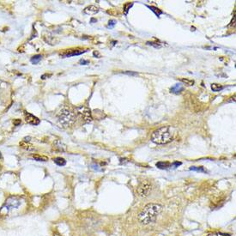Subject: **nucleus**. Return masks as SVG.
<instances>
[{
	"mask_svg": "<svg viewBox=\"0 0 236 236\" xmlns=\"http://www.w3.org/2000/svg\"><path fill=\"white\" fill-rule=\"evenodd\" d=\"M162 210V206L158 204H149L138 215V221L144 225L156 222L157 216Z\"/></svg>",
	"mask_w": 236,
	"mask_h": 236,
	"instance_id": "f257e3e1",
	"label": "nucleus"
},
{
	"mask_svg": "<svg viewBox=\"0 0 236 236\" xmlns=\"http://www.w3.org/2000/svg\"><path fill=\"white\" fill-rule=\"evenodd\" d=\"M151 140L156 144H167L173 140V132L169 126L158 128L151 135Z\"/></svg>",
	"mask_w": 236,
	"mask_h": 236,
	"instance_id": "f03ea898",
	"label": "nucleus"
},
{
	"mask_svg": "<svg viewBox=\"0 0 236 236\" xmlns=\"http://www.w3.org/2000/svg\"><path fill=\"white\" fill-rule=\"evenodd\" d=\"M58 120L63 127H69L75 122V114L68 108H62L58 113Z\"/></svg>",
	"mask_w": 236,
	"mask_h": 236,
	"instance_id": "7ed1b4c3",
	"label": "nucleus"
},
{
	"mask_svg": "<svg viewBox=\"0 0 236 236\" xmlns=\"http://www.w3.org/2000/svg\"><path fill=\"white\" fill-rule=\"evenodd\" d=\"M75 113L77 116L82 121L85 123H89L93 120L92 113L90 109L85 106H79L75 109Z\"/></svg>",
	"mask_w": 236,
	"mask_h": 236,
	"instance_id": "20e7f679",
	"label": "nucleus"
},
{
	"mask_svg": "<svg viewBox=\"0 0 236 236\" xmlns=\"http://www.w3.org/2000/svg\"><path fill=\"white\" fill-rule=\"evenodd\" d=\"M150 191H151V184L147 180L143 181L137 189V194L139 195V197H143V198L148 197Z\"/></svg>",
	"mask_w": 236,
	"mask_h": 236,
	"instance_id": "39448f33",
	"label": "nucleus"
},
{
	"mask_svg": "<svg viewBox=\"0 0 236 236\" xmlns=\"http://www.w3.org/2000/svg\"><path fill=\"white\" fill-rule=\"evenodd\" d=\"M20 204H21V202H20V200L17 198V197H9L7 200H6V202H5V204H4V205L3 206V210H11V209H14V208H17L19 205H20Z\"/></svg>",
	"mask_w": 236,
	"mask_h": 236,
	"instance_id": "423d86ee",
	"label": "nucleus"
},
{
	"mask_svg": "<svg viewBox=\"0 0 236 236\" xmlns=\"http://www.w3.org/2000/svg\"><path fill=\"white\" fill-rule=\"evenodd\" d=\"M24 115H25V119H26V122L29 125H38L39 124V119L37 117H35V115L27 113V112H24Z\"/></svg>",
	"mask_w": 236,
	"mask_h": 236,
	"instance_id": "0eeeda50",
	"label": "nucleus"
},
{
	"mask_svg": "<svg viewBox=\"0 0 236 236\" xmlns=\"http://www.w3.org/2000/svg\"><path fill=\"white\" fill-rule=\"evenodd\" d=\"M86 51H82V50H68L65 53H61V57L63 58H69V57H72V56H77L82 53H84Z\"/></svg>",
	"mask_w": 236,
	"mask_h": 236,
	"instance_id": "6e6552de",
	"label": "nucleus"
},
{
	"mask_svg": "<svg viewBox=\"0 0 236 236\" xmlns=\"http://www.w3.org/2000/svg\"><path fill=\"white\" fill-rule=\"evenodd\" d=\"M83 12L85 14H87V15H94V14L99 12V8L96 7V6H94V5H90V6L86 7V8L83 10Z\"/></svg>",
	"mask_w": 236,
	"mask_h": 236,
	"instance_id": "1a4fd4ad",
	"label": "nucleus"
},
{
	"mask_svg": "<svg viewBox=\"0 0 236 236\" xmlns=\"http://www.w3.org/2000/svg\"><path fill=\"white\" fill-rule=\"evenodd\" d=\"M20 147H21L22 149H23L27 150V151H28V152H33V151L35 150V147H34L32 144H30L29 143H27V141H23V142H21V143H20Z\"/></svg>",
	"mask_w": 236,
	"mask_h": 236,
	"instance_id": "9d476101",
	"label": "nucleus"
},
{
	"mask_svg": "<svg viewBox=\"0 0 236 236\" xmlns=\"http://www.w3.org/2000/svg\"><path fill=\"white\" fill-rule=\"evenodd\" d=\"M171 93H173V94H180L184 90V87L180 84V83H177L175 85H173L172 88H171Z\"/></svg>",
	"mask_w": 236,
	"mask_h": 236,
	"instance_id": "9b49d317",
	"label": "nucleus"
},
{
	"mask_svg": "<svg viewBox=\"0 0 236 236\" xmlns=\"http://www.w3.org/2000/svg\"><path fill=\"white\" fill-rule=\"evenodd\" d=\"M171 166L169 162H165V161H159L156 163V167L160 169H167Z\"/></svg>",
	"mask_w": 236,
	"mask_h": 236,
	"instance_id": "f8f14e48",
	"label": "nucleus"
},
{
	"mask_svg": "<svg viewBox=\"0 0 236 236\" xmlns=\"http://www.w3.org/2000/svg\"><path fill=\"white\" fill-rule=\"evenodd\" d=\"M33 159H35V161H48V157L46 156H40L38 154H35L32 156Z\"/></svg>",
	"mask_w": 236,
	"mask_h": 236,
	"instance_id": "ddd939ff",
	"label": "nucleus"
},
{
	"mask_svg": "<svg viewBox=\"0 0 236 236\" xmlns=\"http://www.w3.org/2000/svg\"><path fill=\"white\" fill-rule=\"evenodd\" d=\"M53 161L58 165V166H65L66 164V161L64 159V158L62 157H56L54 158V160H53Z\"/></svg>",
	"mask_w": 236,
	"mask_h": 236,
	"instance_id": "4468645a",
	"label": "nucleus"
},
{
	"mask_svg": "<svg viewBox=\"0 0 236 236\" xmlns=\"http://www.w3.org/2000/svg\"><path fill=\"white\" fill-rule=\"evenodd\" d=\"M223 88H224V87H223V85L218 84V83H212V84H211V89L215 92L221 91V90H223Z\"/></svg>",
	"mask_w": 236,
	"mask_h": 236,
	"instance_id": "2eb2a0df",
	"label": "nucleus"
},
{
	"mask_svg": "<svg viewBox=\"0 0 236 236\" xmlns=\"http://www.w3.org/2000/svg\"><path fill=\"white\" fill-rule=\"evenodd\" d=\"M180 80L181 82H183L184 84H185L186 86H192V85L195 83V82H194L193 80H192V79L180 78Z\"/></svg>",
	"mask_w": 236,
	"mask_h": 236,
	"instance_id": "dca6fc26",
	"label": "nucleus"
},
{
	"mask_svg": "<svg viewBox=\"0 0 236 236\" xmlns=\"http://www.w3.org/2000/svg\"><path fill=\"white\" fill-rule=\"evenodd\" d=\"M147 7H148L149 9H150V11H153V12L156 14L157 16H160V15L162 14V11H161L160 9L156 8V7H154V6H149V5H148Z\"/></svg>",
	"mask_w": 236,
	"mask_h": 236,
	"instance_id": "f3484780",
	"label": "nucleus"
},
{
	"mask_svg": "<svg viewBox=\"0 0 236 236\" xmlns=\"http://www.w3.org/2000/svg\"><path fill=\"white\" fill-rule=\"evenodd\" d=\"M55 147H56V149H59L60 151H65L66 149V145H64L60 141H57L56 142V144H55Z\"/></svg>",
	"mask_w": 236,
	"mask_h": 236,
	"instance_id": "a211bd4d",
	"label": "nucleus"
},
{
	"mask_svg": "<svg viewBox=\"0 0 236 236\" xmlns=\"http://www.w3.org/2000/svg\"><path fill=\"white\" fill-rule=\"evenodd\" d=\"M41 58H42V56L39 55V54L35 55V56H34V57L31 58V62H32L34 65H36V64H38L39 61L41 60Z\"/></svg>",
	"mask_w": 236,
	"mask_h": 236,
	"instance_id": "6ab92c4d",
	"label": "nucleus"
},
{
	"mask_svg": "<svg viewBox=\"0 0 236 236\" xmlns=\"http://www.w3.org/2000/svg\"><path fill=\"white\" fill-rule=\"evenodd\" d=\"M132 5H133V3H127V4H125L124 5V12H125V14L128 13L129 10L131 9V7Z\"/></svg>",
	"mask_w": 236,
	"mask_h": 236,
	"instance_id": "aec40b11",
	"label": "nucleus"
},
{
	"mask_svg": "<svg viewBox=\"0 0 236 236\" xmlns=\"http://www.w3.org/2000/svg\"><path fill=\"white\" fill-rule=\"evenodd\" d=\"M190 170L197 171V172H203V173H205L206 172V171L204 169L203 167H192V168H190Z\"/></svg>",
	"mask_w": 236,
	"mask_h": 236,
	"instance_id": "412c9836",
	"label": "nucleus"
},
{
	"mask_svg": "<svg viewBox=\"0 0 236 236\" xmlns=\"http://www.w3.org/2000/svg\"><path fill=\"white\" fill-rule=\"evenodd\" d=\"M147 45H149V46H154V47H156V48H160V47L161 46L160 44L155 43V42H150V41H148V42H147Z\"/></svg>",
	"mask_w": 236,
	"mask_h": 236,
	"instance_id": "4be33fe9",
	"label": "nucleus"
},
{
	"mask_svg": "<svg viewBox=\"0 0 236 236\" xmlns=\"http://www.w3.org/2000/svg\"><path fill=\"white\" fill-rule=\"evenodd\" d=\"M115 24H116V21L115 20H110L109 22H108V27H113L115 26Z\"/></svg>",
	"mask_w": 236,
	"mask_h": 236,
	"instance_id": "5701e85b",
	"label": "nucleus"
},
{
	"mask_svg": "<svg viewBox=\"0 0 236 236\" xmlns=\"http://www.w3.org/2000/svg\"><path fill=\"white\" fill-rule=\"evenodd\" d=\"M79 63H80L81 65H83V66H85V65H89V61H88V60H84V59H81V60L79 61Z\"/></svg>",
	"mask_w": 236,
	"mask_h": 236,
	"instance_id": "b1692460",
	"label": "nucleus"
},
{
	"mask_svg": "<svg viewBox=\"0 0 236 236\" xmlns=\"http://www.w3.org/2000/svg\"><path fill=\"white\" fill-rule=\"evenodd\" d=\"M125 74H127V75H132V76H137V73H136V72H130V71H126V72H125Z\"/></svg>",
	"mask_w": 236,
	"mask_h": 236,
	"instance_id": "393cba45",
	"label": "nucleus"
},
{
	"mask_svg": "<svg viewBox=\"0 0 236 236\" xmlns=\"http://www.w3.org/2000/svg\"><path fill=\"white\" fill-rule=\"evenodd\" d=\"M20 123H21V120H20V119H18V120H16V121H14V125H18Z\"/></svg>",
	"mask_w": 236,
	"mask_h": 236,
	"instance_id": "a878e982",
	"label": "nucleus"
},
{
	"mask_svg": "<svg viewBox=\"0 0 236 236\" xmlns=\"http://www.w3.org/2000/svg\"><path fill=\"white\" fill-rule=\"evenodd\" d=\"M51 76H52L51 74H50V75H48V74H45V75H43V76L41 77V79H45L46 77H51Z\"/></svg>",
	"mask_w": 236,
	"mask_h": 236,
	"instance_id": "bb28decb",
	"label": "nucleus"
},
{
	"mask_svg": "<svg viewBox=\"0 0 236 236\" xmlns=\"http://www.w3.org/2000/svg\"><path fill=\"white\" fill-rule=\"evenodd\" d=\"M173 165H174L175 167H177V166H180V165H181V162H174V163H173Z\"/></svg>",
	"mask_w": 236,
	"mask_h": 236,
	"instance_id": "cd10ccee",
	"label": "nucleus"
},
{
	"mask_svg": "<svg viewBox=\"0 0 236 236\" xmlns=\"http://www.w3.org/2000/svg\"><path fill=\"white\" fill-rule=\"evenodd\" d=\"M54 236H61V235H60L59 234H58V233H55V234H54Z\"/></svg>",
	"mask_w": 236,
	"mask_h": 236,
	"instance_id": "c85d7f7f",
	"label": "nucleus"
}]
</instances>
